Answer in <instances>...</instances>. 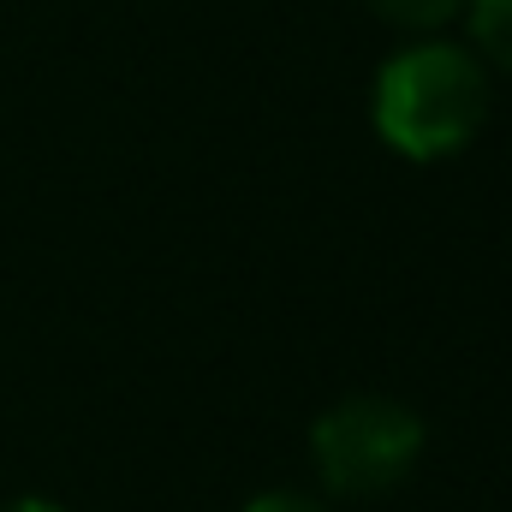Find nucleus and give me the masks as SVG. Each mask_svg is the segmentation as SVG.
I'll return each instance as SVG.
<instances>
[{
  "label": "nucleus",
  "instance_id": "obj_1",
  "mask_svg": "<svg viewBox=\"0 0 512 512\" xmlns=\"http://www.w3.org/2000/svg\"><path fill=\"white\" fill-rule=\"evenodd\" d=\"M370 120L393 155L405 161H447L489 120V72L459 42H411L376 72Z\"/></svg>",
  "mask_w": 512,
  "mask_h": 512
},
{
  "label": "nucleus",
  "instance_id": "obj_2",
  "mask_svg": "<svg viewBox=\"0 0 512 512\" xmlns=\"http://www.w3.org/2000/svg\"><path fill=\"white\" fill-rule=\"evenodd\" d=\"M423 417L387 393H352L340 405H328L316 423H310V459H316V477L334 489V495H352V501H370L399 489L417 459H423Z\"/></svg>",
  "mask_w": 512,
  "mask_h": 512
},
{
  "label": "nucleus",
  "instance_id": "obj_3",
  "mask_svg": "<svg viewBox=\"0 0 512 512\" xmlns=\"http://www.w3.org/2000/svg\"><path fill=\"white\" fill-rule=\"evenodd\" d=\"M465 24L483 60L512 72V0H465Z\"/></svg>",
  "mask_w": 512,
  "mask_h": 512
},
{
  "label": "nucleus",
  "instance_id": "obj_4",
  "mask_svg": "<svg viewBox=\"0 0 512 512\" xmlns=\"http://www.w3.org/2000/svg\"><path fill=\"white\" fill-rule=\"evenodd\" d=\"M382 24L393 30H411V36H435V30H447L459 12H465V0H364Z\"/></svg>",
  "mask_w": 512,
  "mask_h": 512
},
{
  "label": "nucleus",
  "instance_id": "obj_5",
  "mask_svg": "<svg viewBox=\"0 0 512 512\" xmlns=\"http://www.w3.org/2000/svg\"><path fill=\"white\" fill-rule=\"evenodd\" d=\"M245 512H328V507H316L310 495H292V489H268V495H256Z\"/></svg>",
  "mask_w": 512,
  "mask_h": 512
},
{
  "label": "nucleus",
  "instance_id": "obj_6",
  "mask_svg": "<svg viewBox=\"0 0 512 512\" xmlns=\"http://www.w3.org/2000/svg\"><path fill=\"white\" fill-rule=\"evenodd\" d=\"M0 512H66L60 501H48V495H18V501H6Z\"/></svg>",
  "mask_w": 512,
  "mask_h": 512
}]
</instances>
